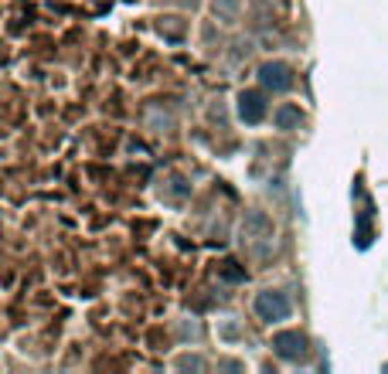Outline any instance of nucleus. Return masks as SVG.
<instances>
[{"instance_id": "obj_1", "label": "nucleus", "mask_w": 388, "mask_h": 374, "mask_svg": "<svg viewBox=\"0 0 388 374\" xmlns=\"http://www.w3.org/2000/svg\"><path fill=\"white\" fill-rule=\"evenodd\" d=\"M256 313L263 317V320H286L290 317V299H286V292H276V290H266L256 296Z\"/></svg>"}, {"instance_id": "obj_2", "label": "nucleus", "mask_w": 388, "mask_h": 374, "mask_svg": "<svg viewBox=\"0 0 388 374\" xmlns=\"http://www.w3.org/2000/svg\"><path fill=\"white\" fill-rule=\"evenodd\" d=\"M272 350L283 361H300V357H307V337L303 333H276L272 337Z\"/></svg>"}, {"instance_id": "obj_3", "label": "nucleus", "mask_w": 388, "mask_h": 374, "mask_svg": "<svg viewBox=\"0 0 388 374\" xmlns=\"http://www.w3.org/2000/svg\"><path fill=\"white\" fill-rule=\"evenodd\" d=\"M238 116H242V123H259V120L266 116V99H263V92H256V88L242 92V95H238Z\"/></svg>"}, {"instance_id": "obj_4", "label": "nucleus", "mask_w": 388, "mask_h": 374, "mask_svg": "<svg viewBox=\"0 0 388 374\" xmlns=\"http://www.w3.org/2000/svg\"><path fill=\"white\" fill-rule=\"evenodd\" d=\"M259 82L266 88H272V92H286L293 85V75H290V68L283 62H270V65L259 68Z\"/></svg>"}, {"instance_id": "obj_5", "label": "nucleus", "mask_w": 388, "mask_h": 374, "mask_svg": "<svg viewBox=\"0 0 388 374\" xmlns=\"http://www.w3.org/2000/svg\"><path fill=\"white\" fill-rule=\"evenodd\" d=\"M297 123H303V116H300L297 106H283V109L276 113V126H279V129H290V126H297Z\"/></svg>"}]
</instances>
